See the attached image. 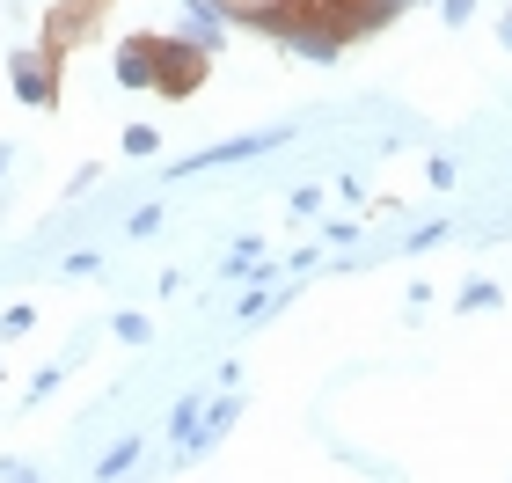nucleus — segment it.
Segmentation results:
<instances>
[{
  "label": "nucleus",
  "instance_id": "nucleus-1",
  "mask_svg": "<svg viewBox=\"0 0 512 483\" xmlns=\"http://www.w3.org/2000/svg\"><path fill=\"white\" fill-rule=\"evenodd\" d=\"M8 88H15V103H30V110H59L66 59H52L44 44H15L8 52Z\"/></svg>",
  "mask_w": 512,
  "mask_h": 483
},
{
  "label": "nucleus",
  "instance_id": "nucleus-2",
  "mask_svg": "<svg viewBox=\"0 0 512 483\" xmlns=\"http://www.w3.org/2000/svg\"><path fill=\"white\" fill-rule=\"evenodd\" d=\"M213 81V52L205 44H191V37H161V59H154V96H169V103H183V96H198V88Z\"/></svg>",
  "mask_w": 512,
  "mask_h": 483
},
{
  "label": "nucleus",
  "instance_id": "nucleus-3",
  "mask_svg": "<svg viewBox=\"0 0 512 483\" xmlns=\"http://www.w3.org/2000/svg\"><path fill=\"white\" fill-rule=\"evenodd\" d=\"M103 15H110V0H52V8H44L37 44H44L52 59H74L88 37H103Z\"/></svg>",
  "mask_w": 512,
  "mask_h": 483
},
{
  "label": "nucleus",
  "instance_id": "nucleus-4",
  "mask_svg": "<svg viewBox=\"0 0 512 483\" xmlns=\"http://www.w3.org/2000/svg\"><path fill=\"white\" fill-rule=\"evenodd\" d=\"M293 132L278 125V132H235V140H220V147H198V154H183V161H169V183H183V176H198V169H220V161H256V154H271V147H286Z\"/></svg>",
  "mask_w": 512,
  "mask_h": 483
},
{
  "label": "nucleus",
  "instance_id": "nucleus-5",
  "mask_svg": "<svg viewBox=\"0 0 512 483\" xmlns=\"http://www.w3.org/2000/svg\"><path fill=\"white\" fill-rule=\"evenodd\" d=\"M235 425H242V396H235V388L205 396V410H198V432L183 440V454H191V462H205V454H213V447H220V440H227Z\"/></svg>",
  "mask_w": 512,
  "mask_h": 483
},
{
  "label": "nucleus",
  "instance_id": "nucleus-6",
  "mask_svg": "<svg viewBox=\"0 0 512 483\" xmlns=\"http://www.w3.org/2000/svg\"><path fill=\"white\" fill-rule=\"evenodd\" d=\"M154 59H161V30H132L110 52V74H118V88H154Z\"/></svg>",
  "mask_w": 512,
  "mask_h": 483
},
{
  "label": "nucleus",
  "instance_id": "nucleus-7",
  "mask_svg": "<svg viewBox=\"0 0 512 483\" xmlns=\"http://www.w3.org/2000/svg\"><path fill=\"white\" fill-rule=\"evenodd\" d=\"M213 8L227 22H242V30H264V37L286 44V0H213Z\"/></svg>",
  "mask_w": 512,
  "mask_h": 483
},
{
  "label": "nucleus",
  "instance_id": "nucleus-8",
  "mask_svg": "<svg viewBox=\"0 0 512 483\" xmlns=\"http://www.w3.org/2000/svg\"><path fill=\"white\" fill-rule=\"evenodd\" d=\"M227 30H235V22H227V15L213 8V0H183V37H191V44L220 52V44H227Z\"/></svg>",
  "mask_w": 512,
  "mask_h": 483
},
{
  "label": "nucleus",
  "instance_id": "nucleus-9",
  "mask_svg": "<svg viewBox=\"0 0 512 483\" xmlns=\"http://www.w3.org/2000/svg\"><path fill=\"white\" fill-rule=\"evenodd\" d=\"M139 462H147V440H139V432H132V440H118V447H110L103 462H96V476H103V483H118V476H132Z\"/></svg>",
  "mask_w": 512,
  "mask_h": 483
},
{
  "label": "nucleus",
  "instance_id": "nucleus-10",
  "mask_svg": "<svg viewBox=\"0 0 512 483\" xmlns=\"http://www.w3.org/2000/svg\"><path fill=\"white\" fill-rule=\"evenodd\" d=\"M498 301H505V293H498L491 279H469V286L454 293V308H461V315H476V308H498Z\"/></svg>",
  "mask_w": 512,
  "mask_h": 483
},
{
  "label": "nucleus",
  "instance_id": "nucleus-11",
  "mask_svg": "<svg viewBox=\"0 0 512 483\" xmlns=\"http://www.w3.org/2000/svg\"><path fill=\"white\" fill-rule=\"evenodd\" d=\"M198 410H205V396H183V403L169 410V440H176V447H183V440L198 432Z\"/></svg>",
  "mask_w": 512,
  "mask_h": 483
},
{
  "label": "nucleus",
  "instance_id": "nucleus-12",
  "mask_svg": "<svg viewBox=\"0 0 512 483\" xmlns=\"http://www.w3.org/2000/svg\"><path fill=\"white\" fill-rule=\"evenodd\" d=\"M110 330H118V344H154V322L139 315V308H125V315H110Z\"/></svg>",
  "mask_w": 512,
  "mask_h": 483
},
{
  "label": "nucleus",
  "instance_id": "nucleus-13",
  "mask_svg": "<svg viewBox=\"0 0 512 483\" xmlns=\"http://www.w3.org/2000/svg\"><path fill=\"white\" fill-rule=\"evenodd\" d=\"M125 235H132V242H147V235H161V198H147V205H132Z\"/></svg>",
  "mask_w": 512,
  "mask_h": 483
},
{
  "label": "nucleus",
  "instance_id": "nucleus-14",
  "mask_svg": "<svg viewBox=\"0 0 512 483\" xmlns=\"http://www.w3.org/2000/svg\"><path fill=\"white\" fill-rule=\"evenodd\" d=\"M37 330V308L30 301H8V308H0V337H30Z\"/></svg>",
  "mask_w": 512,
  "mask_h": 483
},
{
  "label": "nucleus",
  "instance_id": "nucleus-15",
  "mask_svg": "<svg viewBox=\"0 0 512 483\" xmlns=\"http://www.w3.org/2000/svg\"><path fill=\"white\" fill-rule=\"evenodd\" d=\"M118 147L139 161V154H154V147H161V132H154V125H125V140H118Z\"/></svg>",
  "mask_w": 512,
  "mask_h": 483
},
{
  "label": "nucleus",
  "instance_id": "nucleus-16",
  "mask_svg": "<svg viewBox=\"0 0 512 483\" xmlns=\"http://www.w3.org/2000/svg\"><path fill=\"white\" fill-rule=\"evenodd\" d=\"M66 366H74V359H52V366H44V374L30 381V403H44V396H52V388L66 381Z\"/></svg>",
  "mask_w": 512,
  "mask_h": 483
},
{
  "label": "nucleus",
  "instance_id": "nucleus-17",
  "mask_svg": "<svg viewBox=\"0 0 512 483\" xmlns=\"http://www.w3.org/2000/svg\"><path fill=\"white\" fill-rule=\"evenodd\" d=\"M439 22H447V30H469V22H476V0H439Z\"/></svg>",
  "mask_w": 512,
  "mask_h": 483
},
{
  "label": "nucleus",
  "instance_id": "nucleus-18",
  "mask_svg": "<svg viewBox=\"0 0 512 483\" xmlns=\"http://www.w3.org/2000/svg\"><path fill=\"white\" fill-rule=\"evenodd\" d=\"M59 271H66V279H96V271H103V257H96V249H74V257H66Z\"/></svg>",
  "mask_w": 512,
  "mask_h": 483
},
{
  "label": "nucleus",
  "instance_id": "nucleus-19",
  "mask_svg": "<svg viewBox=\"0 0 512 483\" xmlns=\"http://www.w3.org/2000/svg\"><path fill=\"white\" fill-rule=\"evenodd\" d=\"M454 176H461V169H454L447 154H432V161H425V183H432V191H454Z\"/></svg>",
  "mask_w": 512,
  "mask_h": 483
},
{
  "label": "nucleus",
  "instance_id": "nucleus-20",
  "mask_svg": "<svg viewBox=\"0 0 512 483\" xmlns=\"http://www.w3.org/2000/svg\"><path fill=\"white\" fill-rule=\"evenodd\" d=\"M439 242H447V220H432V227H417V235H410L403 249H439Z\"/></svg>",
  "mask_w": 512,
  "mask_h": 483
},
{
  "label": "nucleus",
  "instance_id": "nucleus-21",
  "mask_svg": "<svg viewBox=\"0 0 512 483\" xmlns=\"http://www.w3.org/2000/svg\"><path fill=\"white\" fill-rule=\"evenodd\" d=\"M498 37H505V44H512V15H505V22H498Z\"/></svg>",
  "mask_w": 512,
  "mask_h": 483
},
{
  "label": "nucleus",
  "instance_id": "nucleus-22",
  "mask_svg": "<svg viewBox=\"0 0 512 483\" xmlns=\"http://www.w3.org/2000/svg\"><path fill=\"white\" fill-rule=\"evenodd\" d=\"M8 161H15V154H8V147H0V176H8Z\"/></svg>",
  "mask_w": 512,
  "mask_h": 483
}]
</instances>
